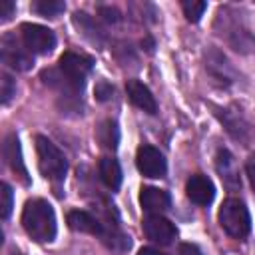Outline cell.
I'll use <instances>...</instances> for the list:
<instances>
[{
  "label": "cell",
  "mask_w": 255,
  "mask_h": 255,
  "mask_svg": "<svg viewBox=\"0 0 255 255\" xmlns=\"http://www.w3.org/2000/svg\"><path fill=\"white\" fill-rule=\"evenodd\" d=\"M22 225L26 233L40 243L54 241L56 237V213L46 199H30L22 209Z\"/></svg>",
  "instance_id": "cell-1"
},
{
  "label": "cell",
  "mask_w": 255,
  "mask_h": 255,
  "mask_svg": "<svg viewBox=\"0 0 255 255\" xmlns=\"http://www.w3.org/2000/svg\"><path fill=\"white\" fill-rule=\"evenodd\" d=\"M36 153H38V167L44 177L52 181H62L68 171V161L64 153L44 135H36Z\"/></svg>",
  "instance_id": "cell-2"
},
{
  "label": "cell",
  "mask_w": 255,
  "mask_h": 255,
  "mask_svg": "<svg viewBox=\"0 0 255 255\" xmlns=\"http://www.w3.org/2000/svg\"><path fill=\"white\" fill-rule=\"evenodd\" d=\"M219 225L223 227V231L227 235H231L235 239L245 237L251 231V217H249L245 203L239 201L237 197L225 199L219 209Z\"/></svg>",
  "instance_id": "cell-3"
},
{
  "label": "cell",
  "mask_w": 255,
  "mask_h": 255,
  "mask_svg": "<svg viewBox=\"0 0 255 255\" xmlns=\"http://www.w3.org/2000/svg\"><path fill=\"white\" fill-rule=\"evenodd\" d=\"M20 34H22V42L24 46L34 52V54H48L54 50L56 46V36L50 28L42 26V24H22L20 28Z\"/></svg>",
  "instance_id": "cell-4"
},
{
  "label": "cell",
  "mask_w": 255,
  "mask_h": 255,
  "mask_svg": "<svg viewBox=\"0 0 255 255\" xmlns=\"http://www.w3.org/2000/svg\"><path fill=\"white\" fill-rule=\"evenodd\" d=\"M60 70L76 88H82L86 76L92 70V60L76 52H64L60 56Z\"/></svg>",
  "instance_id": "cell-5"
},
{
  "label": "cell",
  "mask_w": 255,
  "mask_h": 255,
  "mask_svg": "<svg viewBox=\"0 0 255 255\" xmlns=\"http://www.w3.org/2000/svg\"><path fill=\"white\" fill-rule=\"evenodd\" d=\"M135 165L141 175L153 177V179L163 177L167 171V163H165L163 155L159 153V149H155L153 145H147V143L139 145L137 155H135Z\"/></svg>",
  "instance_id": "cell-6"
},
{
  "label": "cell",
  "mask_w": 255,
  "mask_h": 255,
  "mask_svg": "<svg viewBox=\"0 0 255 255\" xmlns=\"http://www.w3.org/2000/svg\"><path fill=\"white\" fill-rule=\"evenodd\" d=\"M141 227H143L145 237H147L149 241H153V243H159V245H169V243H173V239H175V235H177L175 225H173L169 219H165L163 215H147V217L143 219Z\"/></svg>",
  "instance_id": "cell-7"
},
{
  "label": "cell",
  "mask_w": 255,
  "mask_h": 255,
  "mask_svg": "<svg viewBox=\"0 0 255 255\" xmlns=\"http://www.w3.org/2000/svg\"><path fill=\"white\" fill-rule=\"evenodd\" d=\"M185 193L187 197L197 203V205H209L215 197V187H213V181L203 175V173H195L187 179L185 183Z\"/></svg>",
  "instance_id": "cell-8"
},
{
  "label": "cell",
  "mask_w": 255,
  "mask_h": 255,
  "mask_svg": "<svg viewBox=\"0 0 255 255\" xmlns=\"http://www.w3.org/2000/svg\"><path fill=\"white\" fill-rule=\"evenodd\" d=\"M2 153H4V159H6V163L10 165V169H12L24 183H28V171H26V165H24V159H22V147H20V139H18L16 133H8V135L4 137Z\"/></svg>",
  "instance_id": "cell-9"
},
{
  "label": "cell",
  "mask_w": 255,
  "mask_h": 255,
  "mask_svg": "<svg viewBox=\"0 0 255 255\" xmlns=\"http://www.w3.org/2000/svg\"><path fill=\"white\" fill-rule=\"evenodd\" d=\"M139 203L149 215H161L171 207V195L159 187H143L139 193Z\"/></svg>",
  "instance_id": "cell-10"
},
{
  "label": "cell",
  "mask_w": 255,
  "mask_h": 255,
  "mask_svg": "<svg viewBox=\"0 0 255 255\" xmlns=\"http://www.w3.org/2000/svg\"><path fill=\"white\" fill-rule=\"evenodd\" d=\"M68 225L74 231H80V233H90V235H100V237H104V233H106L104 223L98 217H94L92 213L84 211V209L70 211L68 213Z\"/></svg>",
  "instance_id": "cell-11"
},
{
  "label": "cell",
  "mask_w": 255,
  "mask_h": 255,
  "mask_svg": "<svg viewBox=\"0 0 255 255\" xmlns=\"http://www.w3.org/2000/svg\"><path fill=\"white\" fill-rule=\"evenodd\" d=\"M126 92H128V98L133 106H137L139 110L147 112V114H155L157 112V102L153 98V94L149 92L147 86H143L139 80H128L126 84Z\"/></svg>",
  "instance_id": "cell-12"
},
{
  "label": "cell",
  "mask_w": 255,
  "mask_h": 255,
  "mask_svg": "<svg viewBox=\"0 0 255 255\" xmlns=\"http://www.w3.org/2000/svg\"><path fill=\"white\" fill-rule=\"evenodd\" d=\"M2 60L4 64L16 68V70H28L32 66V58L14 42V38L10 34H6L2 38Z\"/></svg>",
  "instance_id": "cell-13"
},
{
  "label": "cell",
  "mask_w": 255,
  "mask_h": 255,
  "mask_svg": "<svg viewBox=\"0 0 255 255\" xmlns=\"http://www.w3.org/2000/svg\"><path fill=\"white\" fill-rule=\"evenodd\" d=\"M215 165H217V171H219L223 183H225L229 189H237V187L241 185L239 173H237V167H235V159H233V155H231L227 149H219V151H217V161H215Z\"/></svg>",
  "instance_id": "cell-14"
},
{
  "label": "cell",
  "mask_w": 255,
  "mask_h": 255,
  "mask_svg": "<svg viewBox=\"0 0 255 255\" xmlns=\"http://www.w3.org/2000/svg\"><path fill=\"white\" fill-rule=\"evenodd\" d=\"M100 179L106 183L110 189H118L122 185V167L114 157H102L98 163Z\"/></svg>",
  "instance_id": "cell-15"
},
{
  "label": "cell",
  "mask_w": 255,
  "mask_h": 255,
  "mask_svg": "<svg viewBox=\"0 0 255 255\" xmlns=\"http://www.w3.org/2000/svg\"><path fill=\"white\" fill-rule=\"evenodd\" d=\"M96 137H98V141L102 143V147H106V149H116V147H118V141H120V131H118L116 122H112V120L102 122L100 128L96 129Z\"/></svg>",
  "instance_id": "cell-16"
},
{
  "label": "cell",
  "mask_w": 255,
  "mask_h": 255,
  "mask_svg": "<svg viewBox=\"0 0 255 255\" xmlns=\"http://www.w3.org/2000/svg\"><path fill=\"white\" fill-rule=\"evenodd\" d=\"M32 10L38 12L40 16H48V18H56L66 10V4L62 0H38L32 4Z\"/></svg>",
  "instance_id": "cell-17"
},
{
  "label": "cell",
  "mask_w": 255,
  "mask_h": 255,
  "mask_svg": "<svg viewBox=\"0 0 255 255\" xmlns=\"http://www.w3.org/2000/svg\"><path fill=\"white\" fill-rule=\"evenodd\" d=\"M181 8H183V14L189 22H197L203 16L207 4L201 0H185V2H181Z\"/></svg>",
  "instance_id": "cell-18"
},
{
  "label": "cell",
  "mask_w": 255,
  "mask_h": 255,
  "mask_svg": "<svg viewBox=\"0 0 255 255\" xmlns=\"http://www.w3.org/2000/svg\"><path fill=\"white\" fill-rule=\"evenodd\" d=\"M12 199H14V193H12V187L8 183H2L0 185V215L2 219H8L10 217V211H12Z\"/></svg>",
  "instance_id": "cell-19"
},
{
  "label": "cell",
  "mask_w": 255,
  "mask_h": 255,
  "mask_svg": "<svg viewBox=\"0 0 255 255\" xmlns=\"http://www.w3.org/2000/svg\"><path fill=\"white\" fill-rule=\"evenodd\" d=\"M0 96H2V104H8L10 98L16 94V82L12 80V76L8 74H2L0 76Z\"/></svg>",
  "instance_id": "cell-20"
},
{
  "label": "cell",
  "mask_w": 255,
  "mask_h": 255,
  "mask_svg": "<svg viewBox=\"0 0 255 255\" xmlns=\"http://www.w3.org/2000/svg\"><path fill=\"white\" fill-rule=\"evenodd\" d=\"M112 94H114V88H112L108 82H100V84L96 86V98H98L100 102L110 100V98H112Z\"/></svg>",
  "instance_id": "cell-21"
},
{
  "label": "cell",
  "mask_w": 255,
  "mask_h": 255,
  "mask_svg": "<svg viewBox=\"0 0 255 255\" xmlns=\"http://www.w3.org/2000/svg\"><path fill=\"white\" fill-rule=\"evenodd\" d=\"M14 10H16V4H14L12 0H4V2L0 4V20H2V22L8 20V18L14 14Z\"/></svg>",
  "instance_id": "cell-22"
},
{
  "label": "cell",
  "mask_w": 255,
  "mask_h": 255,
  "mask_svg": "<svg viewBox=\"0 0 255 255\" xmlns=\"http://www.w3.org/2000/svg\"><path fill=\"white\" fill-rule=\"evenodd\" d=\"M100 14L104 16L106 22H118L120 20V12L116 8H110V6H102L100 8Z\"/></svg>",
  "instance_id": "cell-23"
},
{
  "label": "cell",
  "mask_w": 255,
  "mask_h": 255,
  "mask_svg": "<svg viewBox=\"0 0 255 255\" xmlns=\"http://www.w3.org/2000/svg\"><path fill=\"white\" fill-rule=\"evenodd\" d=\"M179 255H203L201 249L193 243H181L179 245Z\"/></svg>",
  "instance_id": "cell-24"
},
{
  "label": "cell",
  "mask_w": 255,
  "mask_h": 255,
  "mask_svg": "<svg viewBox=\"0 0 255 255\" xmlns=\"http://www.w3.org/2000/svg\"><path fill=\"white\" fill-rule=\"evenodd\" d=\"M245 171H247L249 181H251V185H253V189H255V155H249V159H247V163H245Z\"/></svg>",
  "instance_id": "cell-25"
},
{
  "label": "cell",
  "mask_w": 255,
  "mask_h": 255,
  "mask_svg": "<svg viewBox=\"0 0 255 255\" xmlns=\"http://www.w3.org/2000/svg\"><path fill=\"white\" fill-rule=\"evenodd\" d=\"M137 255H165V253L159 249H153V247H141Z\"/></svg>",
  "instance_id": "cell-26"
},
{
  "label": "cell",
  "mask_w": 255,
  "mask_h": 255,
  "mask_svg": "<svg viewBox=\"0 0 255 255\" xmlns=\"http://www.w3.org/2000/svg\"><path fill=\"white\" fill-rule=\"evenodd\" d=\"M16 255H20V253H16Z\"/></svg>",
  "instance_id": "cell-27"
}]
</instances>
